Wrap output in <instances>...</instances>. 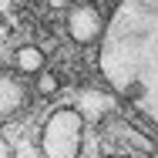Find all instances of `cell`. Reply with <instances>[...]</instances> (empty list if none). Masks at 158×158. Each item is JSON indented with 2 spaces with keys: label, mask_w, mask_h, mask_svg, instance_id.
Returning a JSON list of instances; mask_svg holds the SVG:
<instances>
[{
  "label": "cell",
  "mask_w": 158,
  "mask_h": 158,
  "mask_svg": "<svg viewBox=\"0 0 158 158\" xmlns=\"http://www.w3.org/2000/svg\"><path fill=\"white\" fill-rule=\"evenodd\" d=\"M98 71L114 94L158 128V0H118L98 44Z\"/></svg>",
  "instance_id": "obj_1"
},
{
  "label": "cell",
  "mask_w": 158,
  "mask_h": 158,
  "mask_svg": "<svg viewBox=\"0 0 158 158\" xmlns=\"http://www.w3.org/2000/svg\"><path fill=\"white\" fill-rule=\"evenodd\" d=\"M84 111L81 108H57L47 114L40 128V155L44 158H81L84 152Z\"/></svg>",
  "instance_id": "obj_2"
},
{
  "label": "cell",
  "mask_w": 158,
  "mask_h": 158,
  "mask_svg": "<svg viewBox=\"0 0 158 158\" xmlns=\"http://www.w3.org/2000/svg\"><path fill=\"white\" fill-rule=\"evenodd\" d=\"M64 27H67V37H71L74 44L88 47V44H101L108 20L101 17V10H98L94 3H74V7H67Z\"/></svg>",
  "instance_id": "obj_3"
},
{
  "label": "cell",
  "mask_w": 158,
  "mask_h": 158,
  "mask_svg": "<svg viewBox=\"0 0 158 158\" xmlns=\"http://www.w3.org/2000/svg\"><path fill=\"white\" fill-rule=\"evenodd\" d=\"M104 131H108V141L128 145L131 155H155V152H158V145L145 135V131H138L135 125H128V121H121V118H111V121L104 125Z\"/></svg>",
  "instance_id": "obj_4"
},
{
  "label": "cell",
  "mask_w": 158,
  "mask_h": 158,
  "mask_svg": "<svg viewBox=\"0 0 158 158\" xmlns=\"http://www.w3.org/2000/svg\"><path fill=\"white\" fill-rule=\"evenodd\" d=\"M27 98H31V91H27L24 81H17L10 74H0V121L17 118L27 108Z\"/></svg>",
  "instance_id": "obj_5"
},
{
  "label": "cell",
  "mask_w": 158,
  "mask_h": 158,
  "mask_svg": "<svg viewBox=\"0 0 158 158\" xmlns=\"http://www.w3.org/2000/svg\"><path fill=\"white\" fill-rule=\"evenodd\" d=\"M14 64H17L20 74H34V77H37L40 71H47V54H44L40 44H24V47H17Z\"/></svg>",
  "instance_id": "obj_6"
},
{
  "label": "cell",
  "mask_w": 158,
  "mask_h": 158,
  "mask_svg": "<svg viewBox=\"0 0 158 158\" xmlns=\"http://www.w3.org/2000/svg\"><path fill=\"white\" fill-rule=\"evenodd\" d=\"M34 88H37V94H40V98H54L57 91H61V77H57L54 71H40L37 81H34Z\"/></svg>",
  "instance_id": "obj_7"
},
{
  "label": "cell",
  "mask_w": 158,
  "mask_h": 158,
  "mask_svg": "<svg viewBox=\"0 0 158 158\" xmlns=\"http://www.w3.org/2000/svg\"><path fill=\"white\" fill-rule=\"evenodd\" d=\"M0 158H14V148H10V141L0 135Z\"/></svg>",
  "instance_id": "obj_8"
},
{
  "label": "cell",
  "mask_w": 158,
  "mask_h": 158,
  "mask_svg": "<svg viewBox=\"0 0 158 158\" xmlns=\"http://www.w3.org/2000/svg\"><path fill=\"white\" fill-rule=\"evenodd\" d=\"M51 7H67V0H47Z\"/></svg>",
  "instance_id": "obj_9"
},
{
  "label": "cell",
  "mask_w": 158,
  "mask_h": 158,
  "mask_svg": "<svg viewBox=\"0 0 158 158\" xmlns=\"http://www.w3.org/2000/svg\"><path fill=\"white\" fill-rule=\"evenodd\" d=\"M104 158H138V155H104Z\"/></svg>",
  "instance_id": "obj_10"
},
{
  "label": "cell",
  "mask_w": 158,
  "mask_h": 158,
  "mask_svg": "<svg viewBox=\"0 0 158 158\" xmlns=\"http://www.w3.org/2000/svg\"><path fill=\"white\" fill-rule=\"evenodd\" d=\"M31 3H47V0H31Z\"/></svg>",
  "instance_id": "obj_11"
}]
</instances>
